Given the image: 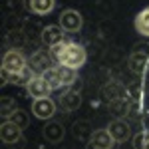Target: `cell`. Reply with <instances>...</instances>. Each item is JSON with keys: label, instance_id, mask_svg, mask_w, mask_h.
<instances>
[{"label": "cell", "instance_id": "8", "mask_svg": "<svg viewBox=\"0 0 149 149\" xmlns=\"http://www.w3.org/2000/svg\"><path fill=\"white\" fill-rule=\"evenodd\" d=\"M40 40H42V44H44V46L54 48V46L62 44V42L66 40V30H64L60 24L46 26V28H42V32H40Z\"/></svg>", "mask_w": 149, "mask_h": 149}, {"label": "cell", "instance_id": "6", "mask_svg": "<svg viewBox=\"0 0 149 149\" xmlns=\"http://www.w3.org/2000/svg\"><path fill=\"white\" fill-rule=\"evenodd\" d=\"M56 107H58V103L54 102L50 95H48V97H38V100H34V103H32V113H34V117H38V119L48 121V119L54 117Z\"/></svg>", "mask_w": 149, "mask_h": 149}, {"label": "cell", "instance_id": "17", "mask_svg": "<svg viewBox=\"0 0 149 149\" xmlns=\"http://www.w3.org/2000/svg\"><path fill=\"white\" fill-rule=\"evenodd\" d=\"M135 32L139 36H143V38H149V6H145L143 10L137 12V16H135Z\"/></svg>", "mask_w": 149, "mask_h": 149}, {"label": "cell", "instance_id": "26", "mask_svg": "<svg viewBox=\"0 0 149 149\" xmlns=\"http://www.w3.org/2000/svg\"><path fill=\"white\" fill-rule=\"evenodd\" d=\"M145 149H149V135H147V139H145Z\"/></svg>", "mask_w": 149, "mask_h": 149}, {"label": "cell", "instance_id": "23", "mask_svg": "<svg viewBox=\"0 0 149 149\" xmlns=\"http://www.w3.org/2000/svg\"><path fill=\"white\" fill-rule=\"evenodd\" d=\"M149 133H145V131H139V133H135L133 135V139H131V145L135 149H145V139H147Z\"/></svg>", "mask_w": 149, "mask_h": 149}, {"label": "cell", "instance_id": "5", "mask_svg": "<svg viewBox=\"0 0 149 149\" xmlns=\"http://www.w3.org/2000/svg\"><path fill=\"white\" fill-rule=\"evenodd\" d=\"M58 24L70 32V34H76V32H80L81 26H84V18H81V14L78 10H74V8H68V10H64L60 14V18H58Z\"/></svg>", "mask_w": 149, "mask_h": 149}, {"label": "cell", "instance_id": "14", "mask_svg": "<svg viewBox=\"0 0 149 149\" xmlns=\"http://www.w3.org/2000/svg\"><path fill=\"white\" fill-rule=\"evenodd\" d=\"M54 6H56V0H24V8L38 16L50 14L54 10Z\"/></svg>", "mask_w": 149, "mask_h": 149}, {"label": "cell", "instance_id": "25", "mask_svg": "<svg viewBox=\"0 0 149 149\" xmlns=\"http://www.w3.org/2000/svg\"><path fill=\"white\" fill-rule=\"evenodd\" d=\"M81 84H84V81H81V78H78V80L70 86V90H74V92H81Z\"/></svg>", "mask_w": 149, "mask_h": 149}, {"label": "cell", "instance_id": "1", "mask_svg": "<svg viewBox=\"0 0 149 149\" xmlns=\"http://www.w3.org/2000/svg\"><path fill=\"white\" fill-rule=\"evenodd\" d=\"M50 54L54 58L56 64H64V66H70V68H81L88 60V52L81 44H76V42H70V40H64L62 44L50 48Z\"/></svg>", "mask_w": 149, "mask_h": 149}, {"label": "cell", "instance_id": "24", "mask_svg": "<svg viewBox=\"0 0 149 149\" xmlns=\"http://www.w3.org/2000/svg\"><path fill=\"white\" fill-rule=\"evenodd\" d=\"M131 52H139V54H149V42H139L131 48Z\"/></svg>", "mask_w": 149, "mask_h": 149}, {"label": "cell", "instance_id": "13", "mask_svg": "<svg viewBox=\"0 0 149 149\" xmlns=\"http://www.w3.org/2000/svg\"><path fill=\"white\" fill-rule=\"evenodd\" d=\"M64 133H66L64 125H62L60 121H56V119H48V123L44 125V129H42L44 139L50 141V143H60V141L64 139Z\"/></svg>", "mask_w": 149, "mask_h": 149}, {"label": "cell", "instance_id": "20", "mask_svg": "<svg viewBox=\"0 0 149 149\" xmlns=\"http://www.w3.org/2000/svg\"><path fill=\"white\" fill-rule=\"evenodd\" d=\"M123 92H125V88L121 90V88H119V84L109 81V84H105L102 90H100V97L107 103V102H111L113 97H117V95H123Z\"/></svg>", "mask_w": 149, "mask_h": 149}, {"label": "cell", "instance_id": "16", "mask_svg": "<svg viewBox=\"0 0 149 149\" xmlns=\"http://www.w3.org/2000/svg\"><path fill=\"white\" fill-rule=\"evenodd\" d=\"M147 64H149V54H139V52H131L129 54V60H127V66L133 74L141 76L145 70H147Z\"/></svg>", "mask_w": 149, "mask_h": 149}, {"label": "cell", "instance_id": "12", "mask_svg": "<svg viewBox=\"0 0 149 149\" xmlns=\"http://www.w3.org/2000/svg\"><path fill=\"white\" fill-rule=\"evenodd\" d=\"M58 105H60L62 111L72 113V111H76V109L81 105V93L80 92H74V90H66V92L60 95Z\"/></svg>", "mask_w": 149, "mask_h": 149}, {"label": "cell", "instance_id": "19", "mask_svg": "<svg viewBox=\"0 0 149 149\" xmlns=\"http://www.w3.org/2000/svg\"><path fill=\"white\" fill-rule=\"evenodd\" d=\"M72 133H74V137L78 139V141L88 143L93 131H92V127H90V123H88L86 119H80V121H76V123L72 125Z\"/></svg>", "mask_w": 149, "mask_h": 149}, {"label": "cell", "instance_id": "9", "mask_svg": "<svg viewBox=\"0 0 149 149\" xmlns=\"http://www.w3.org/2000/svg\"><path fill=\"white\" fill-rule=\"evenodd\" d=\"M107 129H109L111 137L115 139V143H125V141L131 139V125L123 117H115L113 121H109Z\"/></svg>", "mask_w": 149, "mask_h": 149}, {"label": "cell", "instance_id": "10", "mask_svg": "<svg viewBox=\"0 0 149 149\" xmlns=\"http://www.w3.org/2000/svg\"><path fill=\"white\" fill-rule=\"evenodd\" d=\"M113 145H115V139L111 137L107 127L95 129L92 133V137H90V141H88V147H92V149H111Z\"/></svg>", "mask_w": 149, "mask_h": 149}, {"label": "cell", "instance_id": "15", "mask_svg": "<svg viewBox=\"0 0 149 149\" xmlns=\"http://www.w3.org/2000/svg\"><path fill=\"white\" fill-rule=\"evenodd\" d=\"M131 107V102L127 100L125 95H117L111 102H107V109L113 117H127V111Z\"/></svg>", "mask_w": 149, "mask_h": 149}, {"label": "cell", "instance_id": "18", "mask_svg": "<svg viewBox=\"0 0 149 149\" xmlns=\"http://www.w3.org/2000/svg\"><path fill=\"white\" fill-rule=\"evenodd\" d=\"M28 36H26V32H24L22 28L20 30H8L6 32V42H8V46L10 48H18V50H22L26 44H28Z\"/></svg>", "mask_w": 149, "mask_h": 149}, {"label": "cell", "instance_id": "22", "mask_svg": "<svg viewBox=\"0 0 149 149\" xmlns=\"http://www.w3.org/2000/svg\"><path fill=\"white\" fill-rule=\"evenodd\" d=\"M8 119H12L16 125H20L22 129H26V127H28V123H30V119H28V113H26L24 109H16V111H14V113H12Z\"/></svg>", "mask_w": 149, "mask_h": 149}, {"label": "cell", "instance_id": "11", "mask_svg": "<svg viewBox=\"0 0 149 149\" xmlns=\"http://www.w3.org/2000/svg\"><path fill=\"white\" fill-rule=\"evenodd\" d=\"M0 137H2L4 143H8V145L18 143L22 139V127L16 125L12 119H4V123L0 125Z\"/></svg>", "mask_w": 149, "mask_h": 149}, {"label": "cell", "instance_id": "3", "mask_svg": "<svg viewBox=\"0 0 149 149\" xmlns=\"http://www.w3.org/2000/svg\"><path fill=\"white\" fill-rule=\"evenodd\" d=\"M26 70H28V58L24 56L22 50L10 48L2 56V72H8V74H24Z\"/></svg>", "mask_w": 149, "mask_h": 149}, {"label": "cell", "instance_id": "7", "mask_svg": "<svg viewBox=\"0 0 149 149\" xmlns=\"http://www.w3.org/2000/svg\"><path fill=\"white\" fill-rule=\"evenodd\" d=\"M52 54H48L44 50H36L32 56L28 58V68L32 74H46L48 70L52 68L54 64H52Z\"/></svg>", "mask_w": 149, "mask_h": 149}, {"label": "cell", "instance_id": "21", "mask_svg": "<svg viewBox=\"0 0 149 149\" xmlns=\"http://www.w3.org/2000/svg\"><path fill=\"white\" fill-rule=\"evenodd\" d=\"M16 109H18V105H16V100L14 97H10V95H2L0 97V115L4 119H8Z\"/></svg>", "mask_w": 149, "mask_h": 149}, {"label": "cell", "instance_id": "2", "mask_svg": "<svg viewBox=\"0 0 149 149\" xmlns=\"http://www.w3.org/2000/svg\"><path fill=\"white\" fill-rule=\"evenodd\" d=\"M44 76L50 80V84H52L54 90H60V88L70 90V86L80 78V76H78V70L70 68V66H64V64H56V66H52Z\"/></svg>", "mask_w": 149, "mask_h": 149}, {"label": "cell", "instance_id": "4", "mask_svg": "<svg viewBox=\"0 0 149 149\" xmlns=\"http://www.w3.org/2000/svg\"><path fill=\"white\" fill-rule=\"evenodd\" d=\"M54 92L52 84L44 74H34L30 80L26 81V93L32 97V100H38V97H48L50 93Z\"/></svg>", "mask_w": 149, "mask_h": 149}]
</instances>
